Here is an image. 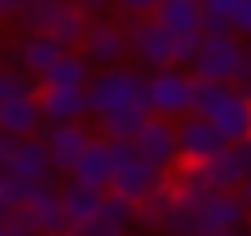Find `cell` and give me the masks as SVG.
<instances>
[{"label": "cell", "instance_id": "6da1fadb", "mask_svg": "<svg viewBox=\"0 0 251 236\" xmlns=\"http://www.w3.org/2000/svg\"><path fill=\"white\" fill-rule=\"evenodd\" d=\"M243 224H247V208L235 193H204V197L173 193L161 232L165 236H224Z\"/></svg>", "mask_w": 251, "mask_h": 236}, {"label": "cell", "instance_id": "7a4b0ae2", "mask_svg": "<svg viewBox=\"0 0 251 236\" xmlns=\"http://www.w3.org/2000/svg\"><path fill=\"white\" fill-rule=\"evenodd\" d=\"M192 114L204 118L224 138V146H239L243 138H251V102L231 87L192 79Z\"/></svg>", "mask_w": 251, "mask_h": 236}, {"label": "cell", "instance_id": "3957f363", "mask_svg": "<svg viewBox=\"0 0 251 236\" xmlns=\"http://www.w3.org/2000/svg\"><path fill=\"white\" fill-rule=\"evenodd\" d=\"M82 94H86V118H106V114H122V110H149L145 106V71H137V67L94 71Z\"/></svg>", "mask_w": 251, "mask_h": 236}, {"label": "cell", "instance_id": "277c9868", "mask_svg": "<svg viewBox=\"0 0 251 236\" xmlns=\"http://www.w3.org/2000/svg\"><path fill=\"white\" fill-rule=\"evenodd\" d=\"M145 106H149V118H165V122L192 114V75L180 67L145 75Z\"/></svg>", "mask_w": 251, "mask_h": 236}, {"label": "cell", "instance_id": "5b68a950", "mask_svg": "<svg viewBox=\"0 0 251 236\" xmlns=\"http://www.w3.org/2000/svg\"><path fill=\"white\" fill-rule=\"evenodd\" d=\"M239 59H243V43L235 35H204L192 63H188V75L196 83H220V87H231L235 71H239Z\"/></svg>", "mask_w": 251, "mask_h": 236}, {"label": "cell", "instance_id": "8992f818", "mask_svg": "<svg viewBox=\"0 0 251 236\" xmlns=\"http://www.w3.org/2000/svg\"><path fill=\"white\" fill-rule=\"evenodd\" d=\"M110 149H114V177H110V189L106 193L118 197V201H126V205H141L165 177L153 173L149 165H141L133 157L129 142H110Z\"/></svg>", "mask_w": 251, "mask_h": 236}, {"label": "cell", "instance_id": "52a82bcc", "mask_svg": "<svg viewBox=\"0 0 251 236\" xmlns=\"http://www.w3.org/2000/svg\"><path fill=\"white\" fill-rule=\"evenodd\" d=\"M78 55L86 59L90 71H110V67H126L129 51H126V31L114 16H102V20H90L86 31H82V43H78Z\"/></svg>", "mask_w": 251, "mask_h": 236}, {"label": "cell", "instance_id": "ba28073f", "mask_svg": "<svg viewBox=\"0 0 251 236\" xmlns=\"http://www.w3.org/2000/svg\"><path fill=\"white\" fill-rule=\"evenodd\" d=\"M122 31H126V51H129V59H137L149 75H153V71L173 67V39L153 24V16L126 20V24H122ZM141 67H137V71H141Z\"/></svg>", "mask_w": 251, "mask_h": 236}, {"label": "cell", "instance_id": "9c48e42d", "mask_svg": "<svg viewBox=\"0 0 251 236\" xmlns=\"http://www.w3.org/2000/svg\"><path fill=\"white\" fill-rule=\"evenodd\" d=\"M129 149H133V157H137L141 165H149V169L161 173V177H169V173L180 165V161H176L173 122H165V118H145V126L133 134Z\"/></svg>", "mask_w": 251, "mask_h": 236}, {"label": "cell", "instance_id": "30bf717a", "mask_svg": "<svg viewBox=\"0 0 251 236\" xmlns=\"http://www.w3.org/2000/svg\"><path fill=\"white\" fill-rule=\"evenodd\" d=\"M173 138H176V161H180V165H204L208 157H216V153L227 149L224 138H220L204 118H196V114L176 118V122H173Z\"/></svg>", "mask_w": 251, "mask_h": 236}, {"label": "cell", "instance_id": "8fae6325", "mask_svg": "<svg viewBox=\"0 0 251 236\" xmlns=\"http://www.w3.org/2000/svg\"><path fill=\"white\" fill-rule=\"evenodd\" d=\"M90 126L86 122H71V126H47L43 134H39V142H43V149H47V161H51V173H63V177H71V169H75V161L82 157V149L90 146Z\"/></svg>", "mask_w": 251, "mask_h": 236}, {"label": "cell", "instance_id": "7c38bea8", "mask_svg": "<svg viewBox=\"0 0 251 236\" xmlns=\"http://www.w3.org/2000/svg\"><path fill=\"white\" fill-rule=\"evenodd\" d=\"M20 216L31 228V236H67V220H63V205H59L55 185H39L31 193V201L20 208Z\"/></svg>", "mask_w": 251, "mask_h": 236}, {"label": "cell", "instance_id": "4fadbf2b", "mask_svg": "<svg viewBox=\"0 0 251 236\" xmlns=\"http://www.w3.org/2000/svg\"><path fill=\"white\" fill-rule=\"evenodd\" d=\"M110 177H114V149H110V142L90 138V146L82 149V157L75 161V169H71L67 181L86 185V189H94V193H106V189H110Z\"/></svg>", "mask_w": 251, "mask_h": 236}, {"label": "cell", "instance_id": "5bb4252c", "mask_svg": "<svg viewBox=\"0 0 251 236\" xmlns=\"http://www.w3.org/2000/svg\"><path fill=\"white\" fill-rule=\"evenodd\" d=\"M153 24L173 43L200 39V4H192V0H161V4H153Z\"/></svg>", "mask_w": 251, "mask_h": 236}, {"label": "cell", "instance_id": "9a60e30c", "mask_svg": "<svg viewBox=\"0 0 251 236\" xmlns=\"http://www.w3.org/2000/svg\"><path fill=\"white\" fill-rule=\"evenodd\" d=\"M90 67H86V59L78 55V51H63L39 79H35V87L39 90H86V83H90Z\"/></svg>", "mask_w": 251, "mask_h": 236}, {"label": "cell", "instance_id": "2e32d148", "mask_svg": "<svg viewBox=\"0 0 251 236\" xmlns=\"http://www.w3.org/2000/svg\"><path fill=\"white\" fill-rule=\"evenodd\" d=\"M39 114L47 126H71L86 118V94L82 90H35Z\"/></svg>", "mask_w": 251, "mask_h": 236}, {"label": "cell", "instance_id": "e0dca14e", "mask_svg": "<svg viewBox=\"0 0 251 236\" xmlns=\"http://www.w3.org/2000/svg\"><path fill=\"white\" fill-rule=\"evenodd\" d=\"M39 130H43V114H39L35 94L31 98H8V102H0V134H12L20 142H27V138H39Z\"/></svg>", "mask_w": 251, "mask_h": 236}, {"label": "cell", "instance_id": "ac0fdd59", "mask_svg": "<svg viewBox=\"0 0 251 236\" xmlns=\"http://www.w3.org/2000/svg\"><path fill=\"white\" fill-rule=\"evenodd\" d=\"M4 173H12V177H24V181H31V185H51V161H47V149H43V142L39 138H27V142H20V149L12 153V161L4 165Z\"/></svg>", "mask_w": 251, "mask_h": 236}, {"label": "cell", "instance_id": "d6986e66", "mask_svg": "<svg viewBox=\"0 0 251 236\" xmlns=\"http://www.w3.org/2000/svg\"><path fill=\"white\" fill-rule=\"evenodd\" d=\"M102 197H106V193H94V189H86V185H75V181L59 185V205H63V220H67V228H75V224H86V220L98 212Z\"/></svg>", "mask_w": 251, "mask_h": 236}, {"label": "cell", "instance_id": "ffe728a7", "mask_svg": "<svg viewBox=\"0 0 251 236\" xmlns=\"http://www.w3.org/2000/svg\"><path fill=\"white\" fill-rule=\"evenodd\" d=\"M82 31H86V20H82L78 4H63V8H59V16L51 20V28H47L43 35H47V39H55L63 51H78Z\"/></svg>", "mask_w": 251, "mask_h": 236}, {"label": "cell", "instance_id": "44dd1931", "mask_svg": "<svg viewBox=\"0 0 251 236\" xmlns=\"http://www.w3.org/2000/svg\"><path fill=\"white\" fill-rule=\"evenodd\" d=\"M149 110H122V114H106V118H94V138L102 142H133V134L145 126Z\"/></svg>", "mask_w": 251, "mask_h": 236}, {"label": "cell", "instance_id": "7402d4cb", "mask_svg": "<svg viewBox=\"0 0 251 236\" xmlns=\"http://www.w3.org/2000/svg\"><path fill=\"white\" fill-rule=\"evenodd\" d=\"M169 201H173V189H169V177H165L141 205H133V224L145 228V232H161V220L169 212Z\"/></svg>", "mask_w": 251, "mask_h": 236}, {"label": "cell", "instance_id": "603a6c76", "mask_svg": "<svg viewBox=\"0 0 251 236\" xmlns=\"http://www.w3.org/2000/svg\"><path fill=\"white\" fill-rule=\"evenodd\" d=\"M98 224L110 232V236H126V228L133 224V205H126V201H118V197H102V205H98Z\"/></svg>", "mask_w": 251, "mask_h": 236}, {"label": "cell", "instance_id": "cb8c5ba5", "mask_svg": "<svg viewBox=\"0 0 251 236\" xmlns=\"http://www.w3.org/2000/svg\"><path fill=\"white\" fill-rule=\"evenodd\" d=\"M200 35H231V0L200 4Z\"/></svg>", "mask_w": 251, "mask_h": 236}, {"label": "cell", "instance_id": "d4e9b609", "mask_svg": "<svg viewBox=\"0 0 251 236\" xmlns=\"http://www.w3.org/2000/svg\"><path fill=\"white\" fill-rule=\"evenodd\" d=\"M39 185H31V181H24V177H12V173H4L0 177V205L8 208V212H20L27 201H31V193H35Z\"/></svg>", "mask_w": 251, "mask_h": 236}, {"label": "cell", "instance_id": "484cf974", "mask_svg": "<svg viewBox=\"0 0 251 236\" xmlns=\"http://www.w3.org/2000/svg\"><path fill=\"white\" fill-rule=\"evenodd\" d=\"M35 90H39V87H35V79H31V75L0 67V102H8V98H31Z\"/></svg>", "mask_w": 251, "mask_h": 236}, {"label": "cell", "instance_id": "4316f807", "mask_svg": "<svg viewBox=\"0 0 251 236\" xmlns=\"http://www.w3.org/2000/svg\"><path fill=\"white\" fill-rule=\"evenodd\" d=\"M231 35L239 43H251V0H243V4L231 0Z\"/></svg>", "mask_w": 251, "mask_h": 236}, {"label": "cell", "instance_id": "83f0119b", "mask_svg": "<svg viewBox=\"0 0 251 236\" xmlns=\"http://www.w3.org/2000/svg\"><path fill=\"white\" fill-rule=\"evenodd\" d=\"M231 90H239L251 102V43H243V59H239V71L231 79Z\"/></svg>", "mask_w": 251, "mask_h": 236}, {"label": "cell", "instance_id": "f1b7e54d", "mask_svg": "<svg viewBox=\"0 0 251 236\" xmlns=\"http://www.w3.org/2000/svg\"><path fill=\"white\" fill-rule=\"evenodd\" d=\"M16 149H20V138H12V134H0V165H8Z\"/></svg>", "mask_w": 251, "mask_h": 236}, {"label": "cell", "instance_id": "f546056e", "mask_svg": "<svg viewBox=\"0 0 251 236\" xmlns=\"http://www.w3.org/2000/svg\"><path fill=\"white\" fill-rule=\"evenodd\" d=\"M235 149V157H239V165H243V173L251 177V138H243L239 146H231Z\"/></svg>", "mask_w": 251, "mask_h": 236}, {"label": "cell", "instance_id": "4dcf8cb0", "mask_svg": "<svg viewBox=\"0 0 251 236\" xmlns=\"http://www.w3.org/2000/svg\"><path fill=\"white\" fill-rule=\"evenodd\" d=\"M16 16H20V4L16 0H0V20H12L16 24Z\"/></svg>", "mask_w": 251, "mask_h": 236}, {"label": "cell", "instance_id": "1f68e13d", "mask_svg": "<svg viewBox=\"0 0 251 236\" xmlns=\"http://www.w3.org/2000/svg\"><path fill=\"white\" fill-rule=\"evenodd\" d=\"M235 197L243 201V208H247V216H251V177H247V181L239 185V193H235Z\"/></svg>", "mask_w": 251, "mask_h": 236}, {"label": "cell", "instance_id": "d6a6232c", "mask_svg": "<svg viewBox=\"0 0 251 236\" xmlns=\"http://www.w3.org/2000/svg\"><path fill=\"white\" fill-rule=\"evenodd\" d=\"M224 236H251V232H247V224H243V228H235V232H224Z\"/></svg>", "mask_w": 251, "mask_h": 236}, {"label": "cell", "instance_id": "836d02e7", "mask_svg": "<svg viewBox=\"0 0 251 236\" xmlns=\"http://www.w3.org/2000/svg\"><path fill=\"white\" fill-rule=\"evenodd\" d=\"M4 220H8V208H4V205H0V224H4Z\"/></svg>", "mask_w": 251, "mask_h": 236}, {"label": "cell", "instance_id": "e575fe53", "mask_svg": "<svg viewBox=\"0 0 251 236\" xmlns=\"http://www.w3.org/2000/svg\"><path fill=\"white\" fill-rule=\"evenodd\" d=\"M0 236H8V228H4V224H0Z\"/></svg>", "mask_w": 251, "mask_h": 236}, {"label": "cell", "instance_id": "d590c367", "mask_svg": "<svg viewBox=\"0 0 251 236\" xmlns=\"http://www.w3.org/2000/svg\"><path fill=\"white\" fill-rule=\"evenodd\" d=\"M247 232H251V216H247Z\"/></svg>", "mask_w": 251, "mask_h": 236}, {"label": "cell", "instance_id": "8d00e7d4", "mask_svg": "<svg viewBox=\"0 0 251 236\" xmlns=\"http://www.w3.org/2000/svg\"><path fill=\"white\" fill-rule=\"evenodd\" d=\"M0 177H4V165H0Z\"/></svg>", "mask_w": 251, "mask_h": 236}]
</instances>
